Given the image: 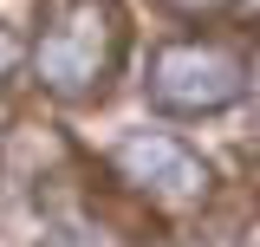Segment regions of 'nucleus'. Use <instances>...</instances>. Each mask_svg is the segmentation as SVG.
Listing matches in <instances>:
<instances>
[{"instance_id": "nucleus-3", "label": "nucleus", "mask_w": 260, "mask_h": 247, "mask_svg": "<svg viewBox=\"0 0 260 247\" xmlns=\"http://www.w3.org/2000/svg\"><path fill=\"white\" fill-rule=\"evenodd\" d=\"M111 176L130 195L156 202V208H195V202H208V163L189 143L162 137V130H130V137H117L111 143Z\"/></svg>"}, {"instance_id": "nucleus-1", "label": "nucleus", "mask_w": 260, "mask_h": 247, "mask_svg": "<svg viewBox=\"0 0 260 247\" xmlns=\"http://www.w3.org/2000/svg\"><path fill=\"white\" fill-rule=\"evenodd\" d=\"M124 7L117 0H52L32 39V72L52 98H98L124 59Z\"/></svg>"}, {"instance_id": "nucleus-2", "label": "nucleus", "mask_w": 260, "mask_h": 247, "mask_svg": "<svg viewBox=\"0 0 260 247\" xmlns=\"http://www.w3.org/2000/svg\"><path fill=\"white\" fill-rule=\"evenodd\" d=\"M241 91H247V46L241 39L189 33V39H169L150 59V104L156 111L208 117V111H228Z\"/></svg>"}, {"instance_id": "nucleus-6", "label": "nucleus", "mask_w": 260, "mask_h": 247, "mask_svg": "<svg viewBox=\"0 0 260 247\" xmlns=\"http://www.w3.org/2000/svg\"><path fill=\"white\" fill-rule=\"evenodd\" d=\"M162 7H176V13H215V7H228V0H162Z\"/></svg>"}, {"instance_id": "nucleus-5", "label": "nucleus", "mask_w": 260, "mask_h": 247, "mask_svg": "<svg viewBox=\"0 0 260 247\" xmlns=\"http://www.w3.org/2000/svg\"><path fill=\"white\" fill-rule=\"evenodd\" d=\"M20 65V46H13V33L0 26V91H7V72Z\"/></svg>"}, {"instance_id": "nucleus-7", "label": "nucleus", "mask_w": 260, "mask_h": 247, "mask_svg": "<svg viewBox=\"0 0 260 247\" xmlns=\"http://www.w3.org/2000/svg\"><path fill=\"white\" fill-rule=\"evenodd\" d=\"M247 247H260V234H254V241H247Z\"/></svg>"}, {"instance_id": "nucleus-4", "label": "nucleus", "mask_w": 260, "mask_h": 247, "mask_svg": "<svg viewBox=\"0 0 260 247\" xmlns=\"http://www.w3.org/2000/svg\"><path fill=\"white\" fill-rule=\"evenodd\" d=\"M65 163H72V150H65V137L52 123H32V117L13 123L0 137V189H7V202H26V195L46 202V182L59 176Z\"/></svg>"}]
</instances>
